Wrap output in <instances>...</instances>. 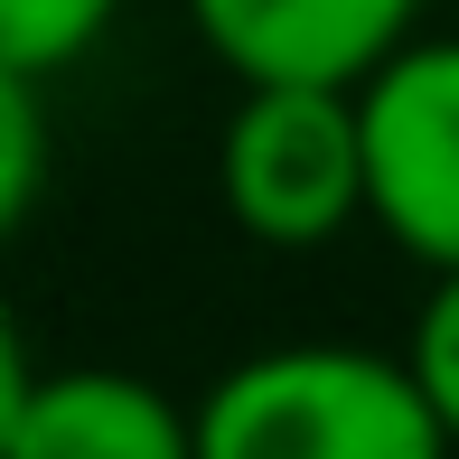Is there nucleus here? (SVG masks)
I'll use <instances>...</instances> for the list:
<instances>
[{"label": "nucleus", "mask_w": 459, "mask_h": 459, "mask_svg": "<svg viewBox=\"0 0 459 459\" xmlns=\"http://www.w3.org/2000/svg\"><path fill=\"white\" fill-rule=\"evenodd\" d=\"M197 459H459L403 347L290 338L197 394Z\"/></svg>", "instance_id": "f257e3e1"}, {"label": "nucleus", "mask_w": 459, "mask_h": 459, "mask_svg": "<svg viewBox=\"0 0 459 459\" xmlns=\"http://www.w3.org/2000/svg\"><path fill=\"white\" fill-rule=\"evenodd\" d=\"M216 197L263 254H328L366 225L357 85H235L216 132Z\"/></svg>", "instance_id": "f03ea898"}, {"label": "nucleus", "mask_w": 459, "mask_h": 459, "mask_svg": "<svg viewBox=\"0 0 459 459\" xmlns=\"http://www.w3.org/2000/svg\"><path fill=\"white\" fill-rule=\"evenodd\" d=\"M366 225L422 273H459V29H422L357 85Z\"/></svg>", "instance_id": "7ed1b4c3"}, {"label": "nucleus", "mask_w": 459, "mask_h": 459, "mask_svg": "<svg viewBox=\"0 0 459 459\" xmlns=\"http://www.w3.org/2000/svg\"><path fill=\"white\" fill-rule=\"evenodd\" d=\"M235 85H366L422 38V0H178Z\"/></svg>", "instance_id": "20e7f679"}, {"label": "nucleus", "mask_w": 459, "mask_h": 459, "mask_svg": "<svg viewBox=\"0 0 459 459\" xmlns=\"http://www.w3.org/2000/svg\"><path fill=\"white\" fill-rule=\"evenodd\" d=\"M10 459H197V403L132 366H38Z\"/></svg>", "instance_id": "39448f33"}, {"label": "nucleus", "mask_w": 459, "mask_h": 459, "mask_svg": "<svg viewBox=\"0 0 459 459\" xmlns=\"http://www.w3.org/2000/svg\"><path fill=\"white\" fill-rule=\"evenodd\" d=\"M113 19L122 0H0V66H19L29 85H56L113 38Z\"/></svg>", "instance_id": "423d86ee"}, {"label": "nucleus", "mask_w": 459, "mask_h": 459, "mask_svg": "<svg viewBox=\"0 0 459 459\" xmlns=\"http://www.w3.org/2000/svg\"><path fill=\"white\" fill-rule=\"evenodd\" d=\"M48 85H29L19 66H0V254L19 244V225L48 197Z\"/></svg>", "instance_id": "0eeeda50"}, {"label": "nucleus", "mask_w": 459, "mask_h": 459, "mask_svg": "<svg viewBox=\"0 0 459 459\" xmlns=\"http://www.w3.org/2000/svg\"><path fill=\"white\" fill-rule=\"evenodd\" d=\"M412 375H422L431 412H441V431L459 441V273H431V300L412 309V338H403Z\"/></svg>", "instance_id": "6e6552de"}, {"label": "nucleus", "mask_w": 459, "mask_h": 459, "mask_svg": "<svg viewBox=\"0 0 459 459\" xmlns=\"http://www.w3.org/2000/svg\"><path fill=\"white\" fill-rule=\"evenodd\" d=\"M29 385H38V357H29V338H19V319L0 309V459H10V431H19V412H29Z\"/></svg>", "instance_id": "1a4fd4ad"}]
</instances>
